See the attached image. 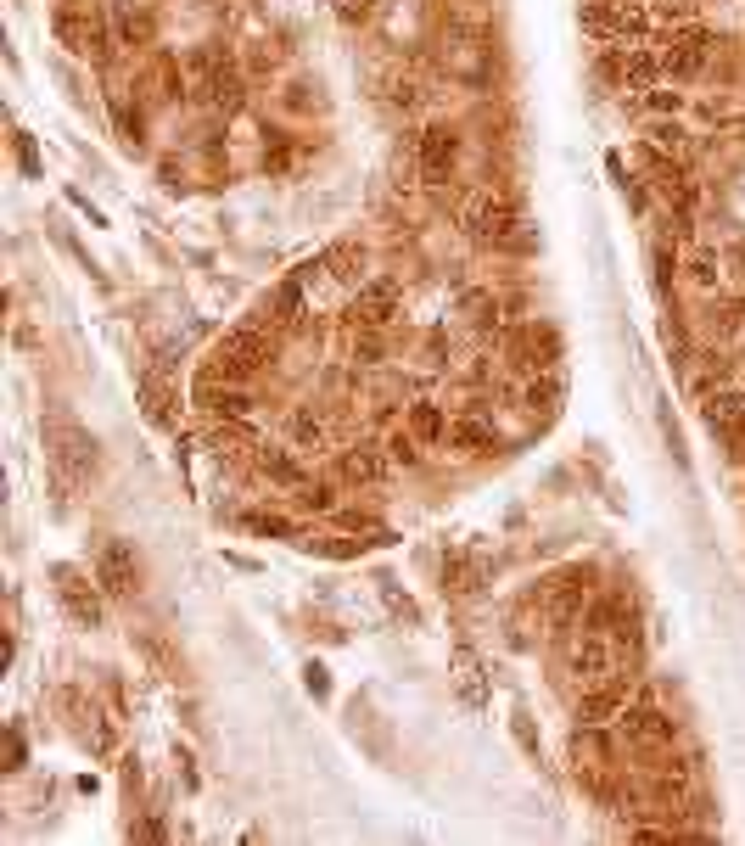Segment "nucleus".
Returning <instances> with one entry per match:
<instances>
[{
  "label": "nucleus",
  "instance_id": "nucleus-15",
  "mask_svg": "<svg viewBox=\"0 0 745 846\" xmlns=\"http://www.w3.org/2000/svg\"><path fill=\"white\" fill-rule=\"evenodd\" d=\"M208 101L219 107V113H241V73L236 68H213L208 73Z\"/></svg>",
  "mask_w": 745,
  "mask_h": 846
},
{
  "label": "nucleus",
  "instance_id": "nucleus-27",
  "mask_svg": "<svg viewBox=\"0 0 745 846\" xmlns=\"http://www.w3.org/2000/svg\"><path fill=\"white\" fill-rule=\"evenodd\" d=\"M297 510H331V488L325 482H303L297 488Z\"/></svg>",
  "mask_w": 745,
  "mask_h": 846
},
{
  "label": "nucleus",
  "instance_id": "nucleus-7",
  "mask_svg": "<svg viewBox=\"0 0 745 846\" xmlns=\"http://www.w3.org/2000/svg\"><path fill=\"white\" fill-rule=\"evenodd\" d=\"M706 68V34H678L673 45H667V51H661V73H667V79H695V73Z\"/></svg>",
  "mask_w": 745,
  "mask_h": 846
},
{
  "label": "nucleus",
  "instance_id": "nucleus-23",
  "mask_svg": "<svg viewBox=\"0 0 745 846\" xmlns=\"http://www.w3.org/2000/svg\"><path fill=\"white\" fill-rule=\"evenodd\" d=\"M141 404H146V415H152L157 426H174V398L157 387V381H141Z\"/></svg>",
  "mask_w": 745,
  "mask_h": 846
},
{
  "label": "nucleus",
  "instance_id": "nucleus-31",
  "mask_svg": "<svg viewBox=\"0 0 745 846\" xmlns=\"http://www.w3.org/2000/svg\"><path fill=\"white\" fill-rule=\"evenodd\" d=\"M555 398H561V387H555V381H544V387H533V393H527V404L549 415V404H555Z\"/></svg>",
  "mask_w": 745,
  "mask_h": 846
},
{
  "label": "nucleus",
  "instance_id": "nucleus-24",
  "mask_svg": "<svg viewBox=\"0 0 745 846\" xmlns=\"http://www.w3.org/2000/svg\"><path fill=\"white\" fill-rule=\"evenodd\" d=\"M443 583H449L454 594H477V583H482V572L471 561H460V555H454L449 566H443Z\"/></svg>",
  "mask_w": 745,
  "mask_h": 846
},
{
  "label": "nucleus",
  "instance_id": "nucleus-30",
  "mask_svg": "<svg viewBox=\"0 0 745 846\" xmlns=\"http://www.w3.org/2000/svg\"><path fill=\"white\" fill-rule=\"evenodd\" d=\"M689 281H695V286H717V258L701 253L695 264H689Z\"/></svg>",
  "mask_w": 745,
  "mask_h": 846
},
{
  "label": "nucleus",
  "instance_id": "nucleus-19",
  "mask_svg": "<svg viewBox=\"0 0 745 846\" xmlns=\"http://www.w3.org/2000/svg\"><path fill=\"white\" fill-rule=\"evenodd\" d=\"M449 443H454V449H465V454H488L499 438H493V426H482V421H454L449 426Z\"/></svg>",
  "mask_w": 745,
  "mask_h": 846
},
{
  "label": "nucleus",
  "instance_id": "nucleus-2",
  "mask_svg": "<svg viewBox=\"0 0 745 846\" xmlns=\"http://www.w3.org/2000/svg\"><path fill=\"white\" fill-rule=\"evenodd\" d=\"M45 454H51V466H57L62 482H85L96 471V438L73 415H51L45 421Z\"/></svg>",
  "mask_w": 745,
  "mask_h": 846
},
{
  "label": "nucleus",
  "instance_id": "nucleus-20",
  "mask_svg": "<svg viewBox=\"0 0 745 846\" xmlns=\"http://www.w3.org/2000/svg\"><path fill=\"white\" fill-rule=\"evenodd\" d=\"M258 471H264L269 482H286V488H303V471H297L292 454L281 449H258Z\"/></svg>",
  "mask_w": 745,
  "mask_h": 846
},
{
  "label": "nucleus",
  "instance_id": "nucleus-16",
  "mask_svg": "<svg viewBox=\"0 0 745 846\" xmlns=\"http://www.w3.org/2000/svg\"><path fill=\"white\" fill-rule=\"evenodd\" d=\"M617 706H622V690H617V684H611V690H594V695H583V701H577V723H583V729H600L605 718H617Z\"/></svg>",
  "mask_w": 745,
  "mask_h": 846
},
{
  "label": "nucleus",
  "instance_id": "nucleus-28",
  "mask_svg": "<svg viewBox=\"0 0 745 846\" xmlns=\"http://www.w3.org/2000/svg\"><path fill=\"white\" fill-rule=\"evenodd\" d=\"M247 533H264V538H286V533H292V522H281V516H247Z\"/></svg>",
  "mask_w": 745,
  "mask_h": 846
},
{
  "label": "nucleus",
  "instance_id": "nucleus-6",
  "mask_svg": "<svg viewBox=\"0 0 745 846\" xmlns=\"http://www.w3.org/2000/svg\"><path fill=\"white\" fill-rule=\"evenodd\" d=\"M617 729L628 734V740H639V746H673L678 723L667 718V712H656V706H628L617 718Z\"/></svg>",
  "mask_w": 745,
  "mask_h": 846
},
{
  "label": "nucleus",
  "instance_id": "nucleus-21",
  "mask_svg": "<svg viewBox=\"0 0 745 846\" xmlns=\"http://www.w3.org/2000/svg\"><path fill=\"white\" fill-rule=\"evenodd\" d=\"M656 73H661V57H656V51H622V79H628V85L645 90Z\"/></svg>",
  "mask_w": 745,
  "mask_h": 846
},
{
  "label": "nucleus",
  "instance_id": "nucleus-11",
  "mask_svg": "<svg viewBox=\"0 0 745 846\" xmlns=\"http://www.w3.org/2000/svg\"><path fill=\"white\" fill-rule=\"evenodd\" d=\"M566 667H572V678H583V684H600L605 667H611V650H605L600 634H583L572 650H566Z\"/></svg>",
  "mask_w": 745,
  "mask_h": 846
},
{
  "label": "nucleus",
  "instance_id": "nucleus-12",
  "mask_svg": "<svg viewBox=\"0 0 745 846\" xmlns=\"http://www.w3.org/2000/svg\"><path fill=\"white\" fill-rule=\"evenodd\" d=\"M57 34L73 45V51H79V57H96V62L113 57V51H107V34H101V23H79L73 12H62V17H57Z\"/></svg>",
  "mask_w": 745,
  "mask_h": 846
},
{
  "label": "nucleus",
  "instance_id": "nucleus-5",
  "mask_svg": "<svg viewBox=\"0 0 745 846\" xmlns=\"http://www.w3.org/2000/svg\"><path fill=\"white\" fill-rule=\"evenodd\" d=\"M454 163H460V129L454 124H426V135H421V174L426 180H449L454 174Z\"/></svg>",
  "mask_w": 745,
  "mask_h": 846
},
{
  "label": "nucleus",
  "instance_id": "nucleus-26",
  "mask_svg": "<svg viewBox=\"0 0 745 846\" xmlns=\"http://www.w3.org/2000/svg\"><path fill=\"white\" fill-rule=\"evenodd\" d=\"M577 606H583V589H561L555 600H549V622H555V628H566V622L577 617Z\"/></svg>",
  "mask_w": 745,
  "mask_h": 846
},
{
  "label": "nucleus",
  "instance_id": "nucleus-17",
  "mask_svg": "<svg viewBox=\"0 0 745 846\" xmlns=\"http://www.w3.org/2000/svg\"><path fill=\"white\" fill-rule=\"evenodd\" d=\"M359 269H365V247H331L320 258V275H331V281H359Z\"/></svg>",
  "mask_w": 745,
  "mask_h": 846
},
{
  "label": "nucleus",
  "instance_id": "nucleus-13",
  "mask_svg": "<svg viewBox=\"0 0 745 846\" xmlns=\"http://www.w3.org/2000/svg\"><path fill=\"white\" fill-rule=\"evenodd\" d=\"M57 583H62V606H68L73 617H79V622H101V600H96V589H101V583L90 589V583L79 578V572H68V566L57 572Z\"/></svg>",
  "mask_w": 745,
  "mask_h": 846
},
{
  "label": "nucleus",
  "instance_id": "nucleus-25",
  "mask_svg": "<svg viewBox=\"0 0 745 846\" xmlns=\"http://www.w3.org/2000/svg\"><path fill=\"white\" fill-rule=\"evenodd\" d=\"M320 438H325V426L314 421L309 409H297V415H292V443H303V449H320Z\"/></svg>",
  "mask_w": 745,
  "mask_h": 846
},
{
  "label": "nucleus",
  "instance_id": "nucleus-3",
  "mask_svg": "<svg viewBox=\"0 0 745 846\" xmlns=\"http://www.w3.org/2000/svg\"><path fill=\"white\" fill-rule=\"evenodd\" d=\"M465 230L488 247H527L521 241V208L510 197H493V191H477V197L465 202Z\"/></svg>",
  "mask_w": 745,
  "mask_h": 846
},
{
  "label": "nucleus",
  "instance_id": "nucleus-9",
  "mask_svg": "<svg viewBox=\"0 0 745 846\" xmlns=\"http://www.w3.org/2000/svg\"><path fill=\"white\" fill-rule=\"evenodd\" d=\"M706 426H712L717 438L745 443V398L740 393H712L706 398Z\"/></svg>",
  "mask_w": 745,
  "mask_h": 846
},
{
  "label": "nucleus",
  "instance_id": "nucleus-8",
  "mask_svg": "<svg viewBox=\"0 0 745 846\" xmlns=\"http://www.w3.org/2000/svg\"><path fill=\"white\" fill-rule=\"evenodd\" d=\"M393 309H398V286L393 281H370L365 292L353 297L348 320L353 325H387V320H393Z\"/></svg>",
  "mask_w": 745,
  "mask_h": 846
},
{
  "label": "nucleus",
  "instance_id": "nucleus-18",
  "mask_svg": "<svg viewBox=\"0 0 745 846\" xmlns=\"http://www.w3.org/2000/svg\"><path fill=\"white\" fill-rule=\"evenodd\" d=\"M303 320V281H286L269 297V325H297Z\"/></svg>",
  "mask_w": 745,
  "mask_h": 846
},
{
  "label": "nucleus",
  "instance_id": "nucleus-22",
  "mask_svg": "<svg viewBox=\"0 0 745 846\" xmlns=\"http://www.w3.org/2000/svg\"><path fill=\"white\" fill-rule=\"evenodd\" d=\"M409 426H415V438H421V443L449 438V426H443V415H437V404H415V409H409Z\"/></svg>",
  "mask_w": 745,
  "mask_h": 846
},
{
  "label": "nucleus",
  "instance_id": "nucleus-29",
  "mask_svg": "<svg viewBox=\"0 0 745 846\" xmlns=\"http://www.w3.org/2000/svg\"><path fill=\"white\" fill-rule=\"evenodd\" d=\"M387 460H393V466H415V460H421V454H415V438H404V432H398V438L387 443Z\"/></svg>",
  "mask_w": 745,
  "mask_h": 846
},
{
  "label": "nucleus",
  "instance_id": "nucleus-4",
  "mask_svg": "<svg viewBox=\"0 0 745 846\" xmlns=\"http://www.w3.org/2000/svg\"><path fill=\"white\" fill-rule=\"evenodd\" d=\"M96 583H101V594H113V600L135 594L141 572H135V555H129L124 538H107V544H101V555H96Z\"/></svg>",
  "mask_w": 745,
  "mask_h": 846
},
{
  "label": "nucleus",
  "instance_id": "nucleus-1",
  "mask_svg": "<svg viewBox=\"0 0 745 846\" xmlns=\"http://www.w3.org/2000/svg\"><path fill=\"white\" fill-rule=\"evenodd\" d=\"M269 359H275V342H269L264 331H253V325H247V331H230V337L213 348L208 376H213V381H225V387H241V381L258 376Z\"/></svg>",
  "mask_w": 745,
  "mask_h": 846
},
{
  "label": "nucleus",
  "instance_id": "nucleus-10",
  "mask_svg": "<svg viewBox=\"0 0 745 846\" xmlns=\"http://www.w3.org/2000/svg\"><path fill=\"white\" fill-rule=\"evenodd\" d=\"M113 40L124 45V51H146V45L157 40V17L146 12V6H118L113 12Z\"/></svg>",
  "mask_w": 745,
  "mask_h": 846
},
{
  "label": "nucleus",
  "instance_id": "nucleus-14",
  "mask_svg": "<svg viewBox=\"0 0 745 846\" xmlns=\"http://www.w3.org/2000/svg\"><path fill=\"white\" fill-rule=\"evenodd\" d=\"M342 477L348 482H381L387 477V460H381L376 443H353V449L342 454Z\"/></svg>",
  "mask_w": 745,
  "mask_h": 846
}]
</instances>
